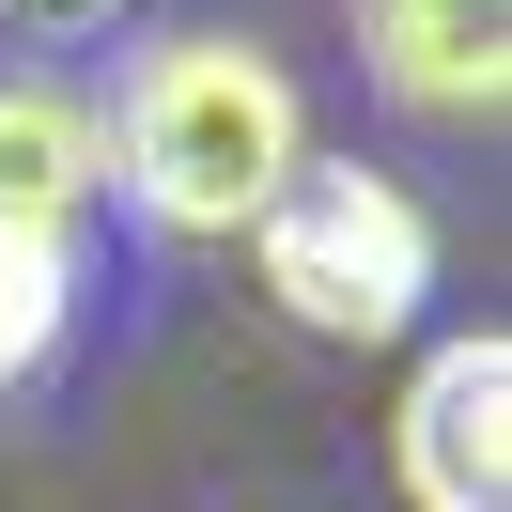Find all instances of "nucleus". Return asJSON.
<instances>
[{
  "mask_svg": "<svg viewBox=\"0 0 512 512\" xmlns=\"http://www.w3.org/2000/svg\"><path fill=\"white\" fill-rule=\"evenodd\" d=\"M357 78L419 140L512 125V0H357Z\"/></svg>",
  "mask_w": 512,
  "mask_h": 512,
  "instance_id": "nucleus-4",
  "label": "nucleus"
},
{
  "mask_svg": "<svg viewBox=\"0 0 512 512\" xmlns=\"http://www.w3.org/2000/svg\"><path fill=\"white\" fill-rule=\"evenodd\" d=\"M140 32V0H0V47H16V63H94V47H125Z\"/></svg>",
  "mask_w": 512,
  "mask_h": 512,
  "instance_id": "nucleus-7",
  "label": "nucleus"
},
{
  "mask_svg": "<svg viewBox=\"0 0 512 512\" xmlns=\"http://www.w3.org/2000/svg\"><path fill=\"white\" fill-rule=\"evenodd\" d=\"M388 481H404V512H512V342L497 326L419 342L404 419H388Z\"/></svg>",
  "mask_w": 512,
  "mask_h": 512,
  "instance_id": "nucleus-3",
  "label": "nucleus"
},
{
  "mask_svg": "<svg viewBox=\"0 0 512 512\" xmlns=\"http://www.w3.org/2000/svg\"><path fill=\"white\" fill-rule=\"evenodd\" d=\"M94 125H109V202H125L140 233H171V249H233V233L280 202V171L311 156V94H295V63H280L264 32H233V16L125 32Z\"/></svg>",
  "mask_w": 512,
  "mask_h": 512,
  "instance_id": "nucleus-1",
  "label": "nucleus"
},
{
  "mask_svg": "<svg viewBox=\"0 0 512 512\" xmlns=\"http://www.w3.org/2000/svg\"><path fill=\"white\" fill-rule=\"evenodd\" d=\"M78 311H94V249H78V233H16V218H0V404H32V388L63 373Z\"/></svg>",
  "mask_w": 512,
  "mask_h": 512,
  "instance_id": "nucleus-6",
  "label": "nucleus"
},
{
  "mask_svg": "<svg viewBox=\"0 0 512 512\" xmlns=\"http://www.w3.org/2000/svg\"><path fill=\"white\" fill-rule=\"evenodd\" d=\"M233 249H249L264 311L311 326V342H404V326L435 311V218H419L388 171H357V156H295L280 202H264Z\"/></svg>",
  "mask_w": 512,
  "mask_h": 512,
  "instance_id": "nucleus-2",
  "label": "nucleus"
},
{
  "mask_svg": "<svg viewBox=\"0 0 512 512\" xmlns=\"http://www.w3.org/2000/svg\"><path fill=\"white\" fill-rule=\"evenodd\" d=\"M109 202V125L63 63H0V218L16 233H78Z\"/></svg>",
  "mask_w": 512,
  "mask_h": 512,
  "instance_id": "nucleus-5",
  "label": "nucleus"
}]
</instances>
